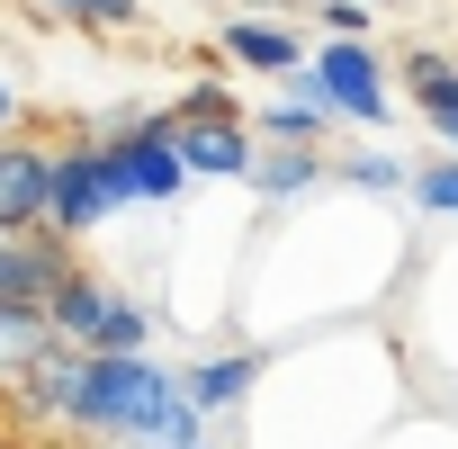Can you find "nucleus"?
<instances>
[{
	"mask_svg": "<svg viewBox=\"0 0 458 449\" xmlns=\"http://www.w3.org/2000/svg\"><path fill=\"white\" fill-rule=\"evenodd\" d=\"M369 10H395V0H369Z\"/></svg>",
	"mask_w": 458,
	"mask_h": 449,
	"instance_id": "4be33fe9",
	"label": "nucleus"
},
{
	"mask_svg": "<svg viewBox=\"0 0 458 449\" xmlns=\"http://www.w3.org/2000/svg\"><path fill=\"white\" fill-rule=\"evenodd\" d=\"M171 395H180V377H171L153 351H81L72 431H90V440H135Z\"/></svg>",
	"mask_w": 458,
	"mask_h": 449,
	"instance_id": "f257e3e1",
	"label": "nucleus"
},
{
	"mask_svg": "<svg viewBox=\"0 0 458 449\" xmlns=\"http://www.w3.org/2000/svg\"><path fill=\"white\" fill-rule=\"evenodd\" d=\"M261 351H207V360H189L180 369V386H189V404L198 413H234V404H252V386H261Z\"/></svg>",
	"mask_w": 458,
	"mask_h": 449,
	"instance_id": "9d476101",
	"label": "nucleus"
},
{
	"mask_svg": "<svg viewBox=\"0 0 458 449\" xmlns=\"http://www.w3.org/2000/svg\"><path fill=\"white\" fill-rule=\"evenodd\" d=\"M413 108H422V117H431V135L458 153V81H449V90H431V99H413Z\"/></svg>",
	"mask_w": 458,
	"mask_h": 449,
	"instance_id": "a211bd4d",
	"label": "nucleus"
},
{
	"mask_svg": "<svg viewBox=\"0 0 458 449\" xmlns=\"http://www.w3.org/2000/svg\"><path fill=\"white\" fill-rule=\"evenodd\" d=\"M216 10H225V19H234V10H261V0H216Z\"/></svg>",
	"mask_w": 458,
	"mask_h": 449,
	"instance_id": "412c9836",
	"label": "nucleus"
},
{
	"mask_svg": "<svg viewBox=\"0 0 458 449\" xmlns=\"http://www.w3.org/2000/svg\"><path fill=\"white\" fill-rule=\"evenodd\" d=\"M449 81H458V55H440V46H413V55H404V90H413V99H431V90H449Z\"/></svg>",
	"mask_w": 458,
	"mask_h": 449,
	"instance_id": "f3484780",
	"label": "nucleus"
},
{
	"mask_svg": "<svg viewBox=\"0 0 458 449\" xmlns=\"http://www.w3.org/2000/svg\"><path fill=\"white\" fill-rule=\"evenodd\" d=\"M369 19H377L369 0H324V28H333V37H369Z\"/></svg>",
	"mask_w": 458,
	"mask_h": 449,
	"instance_id": "6ab92c4d",
	"label": "nucleus"
},
{
	"mask_svg": "<svg viewBox=\"0 0 458 449\" xmlns=\"http://www.w3.org/2000/svg\"><path fill=\"white\" fill-rule=\"evenodd\" d=\"M324 180H333V153H324V144H261V153H252L261 207H297V198L324 189Z\"/></svg>",
	"mask_w": 458,
	"mask_h": 449,
	"instance_id": "9b49d317",
	"label": "nucleus"
},
{
	"mask_svg": "<svg viewBox=\"0 0 458 449\" xmlns=\"http://www.w3.org/2000/svg\"><path fill=\"white\" fill-rule=\"evenodd\" d=\"M216 55L234 64V72H252V81H288V72H306L315 37L288 28V19H270V10H234V19H225V37H216Z\"/></svg>",
	"mask_w": 458,
	"mask_h": 449,
	"instance_id": "39448f33",
	"label": "nucleus"
},
{
	"mask_svg": "<svg viewBox=\"0 0 458 449\" xmlns=\"http://www.w3.org/2000/svg\"><path fill=\"white\" fill-rule=\"evenodd\" d=\"M117 162H126V189H135V207H180L189 198V162H180V135H171V108H162V126H144L135 144H108Z\"/></svg>",
	"mask_w": 458,
	"mask_h": 449,
	"instance_id": "0eeeda50",
	"label": "nucleus"
},
{
	"mask_svg": "<svg viewBox=\"0 0 458 449\" xmlns=\"http://www.w3.org/2000/svg\"><path fill=\"white\" fill-rule=\"evenodd\" d=\"M46 10H55L64 28H90V37H117V28H135V19H144L135 0H46Z\"/></svg>",
	"mask_w": 458,
	"mask_h": 449,
	"instance_id": "2eb2a0df",
	"label": "nucleus"
},
{
	"mask_svg": "<svg viewBox=\"0 0 458 449\" xmlns=\"http://www.w3.org/2000/svg\"><path fill=\"white\" fill-rule=\"evenodd\" d=\"M207 449H216V440H207Z\"/></svg>",
	"mask_w": 458,
	"mask_h": 449,
	"instance_id": "b1692460",
	"label": "nucleus"
},
{
	"mask_svg": "<svg viewBox=\"0 0 458 449\" xmlns=\"http://www.w3.org/2000/svg\"><path fill=\"white\" fill-rule=\"evenodd\" d=\"M279 90H297V99L333 108L342 126H386V117H395L386 55H377V46H360V37H333V46H315V55H306V72H288Z\"/></svg>",
	"mask_w": 458,
	"mask_h": 449,
	"instance_id": "f03ea898",
	"label": "nucleus"
},
{
	"mask_svg": "<svg viewBox=\"0 0 458 449\" xmlns=\"http://www.w3.org/2000/svg\"><path fill=\"white\" fill-rule=\"evenodd\" d=\"M171 135H180V162H189L198 180H252V153H261L252 117H189V126H171Z\"/></svg>",
	"mask_w": 458,
	"mask_h": 449,
	"instance_id": "6e6552de",
	"label": "nucleus"
},
{
	"mask_svg": "<svg viewBox=\"0 0 458 449\" xmlns=\"http://www.w3.org/2000/svg\"><path fill=\"white\" fill-rule=\"evenodd\" d=\"M135 207V189H126V162L99 144V135H72V144H55V207H46V224L64 243H81V234H99L108 216H126Z\"/></svg>",
	"mask_w": 458,
	"mask_h": 449,
	"instance_id": "7ed1b4c3",
	"label": "nucleus"
},
{
	"mask_svg": "<svg viewBox=\"0 0 458 449\" xmlns=\"http://www.w3.org/2000/svg\"><path fill=\"white\" fill-rule=\"evenodd\" d=\"M72 386H81V351L55 342V351H37V360L10 377V404H19L28 422H72Z\"/></svg>",
	"mask_w": 458,
	"mask_h": 449,
	"instance_id": "1a4fd4ad",
	"label": "nucleus"
},
{
	"mask_svg": "<svg viewBox=\"0 0 458 449\" xmlns=\"http://www.w3.org/2000/svg\"><path fill=\"white\" fill-rule=\"evenodd\" d=\"M64 333H55V315H46V297H0V377H19L37 351H55Z\"/></svg>",
	"mask_w": 458,
	"mask_h": 449,
	"instance_id": "f8f14e48",
	"label": "nucleus"
},
{
	"mask_svg": "<svg viewBox=\"0 0 458 449\" xmlns=\"http://www.w3.org/2000/svg\"><path fill=\"white\" fill-rule=\"evenodd\" d=\"M333 180L369 189V198H413V171L386 153V144H360V153H333Z\"/></svg>",
	"mask_w": 458,
	"mask_h": 449,
	"instance_id": "4468645a",
	"label": "nucleus"
},
{
	"mask_svg": "<svg viewBox=\"0 0 458 449\" xmlns=\"http://www.w3.org/2000/svg\"><path fill=\"white\" fill-rule=\"evenodd\" d=\"M0 243H10V224H0Z\"/></svg>",
	"mask_w": 458,
	"mask_h": 449,
	"instance_id": "5701e85b",
	"label": "nucleus"
},
{
	"mask_svg": "<svg viewBox=\"0 0 458 449\" xmlns=\"http://www.w3.org/2000/svg\"><path fill=\"white\" fill-rule=\"evenodd\" d=\"M46 315H55V333H64L72 351H144V342H153V315H144L126 288H108L99 270H72V279L46 297Z\"/></svg>",
	"mask_w": 458,
	"mask_h": 449,
	"instance_id": "20e7f679",
	"label": "nucleus"
},
{
	"mask_svg": "<svg viewBox=\"0 0 458 449\" xmlns=\"http://www.w3.org/2000/svg\"><path fill=\"white\" fill-rule=\"evenodd\" d=\"M46 207H55V144L0 135V224L28 234V224H46Z\"/></svg>",
	"mask_w": 458,
	"mask_h": 449,
	"instance_id": "423d86ee",
	"label": "nucleus"
},
{
	"mask_svg": "<svg viewBox=\"0 0 458 449\" xmlns=\"http://www.w3.org/2000/svg\"><path fill=\"white\" fill-rule=\"evenodd\" d=\"M324 126H342V117L315 108V99H297V90H279V99L252 108V135H261V144H324Z\"/></svg>",
	"mask_w": 458,
	"mask_h": 449,
	"instance_id": "ddd939ff",
	"label": "nucleus"
},
{
	"mask_svg": "<svg viewBox=\"0 0 458 449\" xmlns=\"http://www.w3.org/2000/svg\"><path fill=\"white\" fill-rule=\"evenodd\" d=\"M19 117H28V108H19V81L0 72V135H19Z\"/></svg>",
	"mask_w": 458,
	"mask_h": 449,
	"instance_id": "aec40b11",
	"label": "nucleus"
},
{
	"mask_svg": "<svg viewBox=\"0 0 458 449\" xmlns=\"http://www.w3.org/2000/svg\"><path fill=\"white\" fill-rule=\"evenodd\" d=\"M413 207L422 216H458V153H440L431 171H413Z\"/></svg>",
	"mask_w": 458,
	"mask_h": 449,
	"instance_id": "dca6fc26",
	"label": "nucleus"
}]
</instances>
